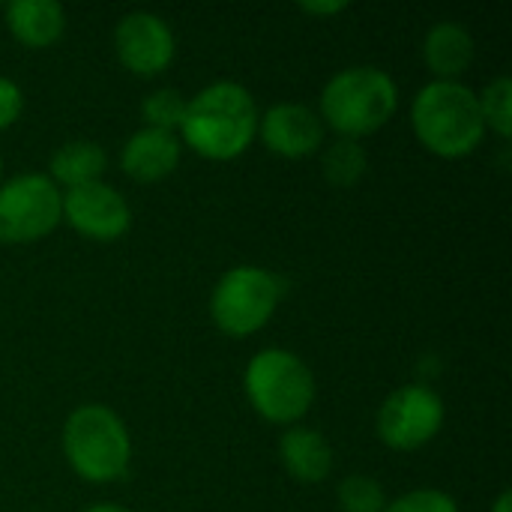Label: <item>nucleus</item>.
Here are the masks:
<instances>
[{"mask_svg": "<svg viewBox=\"0 0 512 512\" xmlns=\"http://www.w3.org/2000/svg\"><path fill=\"white\" fill-rule=\"evenodd\" d=\"M177 132L207 159H234L258 135V105L240 81H213L186 102Z\"/></svg>", "mask_w": 512, "mask_h": 512, "instance_id": "f257e3e1", "label": "nucleus"}, {"mask_svg": "<svg viewBox=\"0 0 512 512\" xmlns=\"http://www.w3.org/2000/svg\"><path fill=\"white\" fill-rule=\"evenodd\" d=\"M417 141L444 159H459L483 144L486 120L477 93L465 81H429L411 105Z\"/></svg>", "mask_w": 512, "mask_h": 512, "instance_id": "f03ea898", "label": "nucleus"}, {"mask_svg": "<svg viewBox=\"0 0 512 512\" xmlns=\"http://www.w3.org/2000/svg\"><path fill=\"white\" fill-rule=\"evenodd\" d=\"M399 105V87L390 72L378 66H348L336 72L321 90V120L339 138H363L378 132Z\"/></svg>", "mask_w": 512, "mask_h": 512, "instance_id": "7ed1b4c3", "label": "nucleus"}, {"mask_svg": "<svg viewBox=\"0 0 512 512\" xmlns=\"http://www.w3.org/2000/svg\"><path fill=\"white\" fill-rule=\"evenodd\" d=\"M63 453L69 468L87 483H117L132 462L129 429L105 405H81L63 423Z\"/></svg>", "mask_w": 512, "mask_h": 512, "instance_id": "20e7f679", "label": "nucleus"}, {"mask_svg": "<svg viewBox=\"0 0 512 512\" xmlns=\"http://www.w3.org/2000/svg\"><path fill=\"white\" fill-rule=\"evenodd\" d=\"M243 390L267 423L297 426L315 402V375L294 351L264 348L249 360Z\"/></svg>", "mask_w": 512, "mask_h": 512, "instance_id": "39448f33", "label": "nucleus"}, {"mask_svg": "<svg viewBox=\"0 0 512 512\" xmlns=\"http://www.w3.org/2000/svg\"><path fill=\"white\" fill-rule=\"evenodd\" d=\"M285 297V279L273 270L240 264L219 276L210 294L213 324L234 339L258 333Z\"/></svg>", "mask_w": 512, "mask_h": 512, "instance_id": "423d86ee", "label": "nucleus"}, {"mask_svg": "<svg viewBox=\"0 0 512 512\" xmlns=\"http://www.w3.org/2000/svg\"><path fill=\"white\" fill-rule=\"evenodd\" d=\"M63 219V192L48 174L30 171L0 183V243H33Z\"/></svg>", "mask_w": 512, "mask_h": 512, "instance_id": "0eeeda50", "label": "nucleus"}, {"mask_svg": "<svg viewBox=\"0 0 512 512\" xmlns=\"http://www.w3.org/2000/svg\"><path fill=\"white\" fill-rule=\"evenodd\" d=\"M444 426V399L426 384L393 390L378 408V438L399 453L420 450Z\"/></svg>", "mask_w": 512, "mask_h": 512, "instance_id": "6e6552de", "label": "nucleus"}, {"mask_svg": "<svg viewBox=\"0 0 512 512\" xmlns=\"http://www.w3.org/2000/svg\"><path fill=\"white\" fill-rule=\"evenodd\" d=\"M114 48H117L120 63L129 72H135L141 78H153L174 63L177 39H174L171 24L162 15L147 12V9H135L117 21Z\"/></svg>", "mask_w": 512, "mask_h": 512, "instance_id": "1a4fd4ad", "label": "nucleus"}, {"mask_svg": "<svg viewBox=\"0 0 512 512\" xmlns=\"http://www.w3.org/2000/svg\"><path fill=\"white\" fill-rule=\"evenodd\" d=\"M63 219L84 237L111 243L132 225L129 201L105 180L72 186L63 192Z\"/></svg>", "mask_w": 512, "mask_h": 512, "instance_id": "9d476101", "label": "nucleus"}, {"mask_svg": "<svg viewBox=\"0 0 512 512\" xmlns=\"http://www.w3.org/2000/svg\"><path fill=\"white\" fill-rule=\"evenodd\" d=\"M258 135L267 150L285 159H300L324 144V123L318 111L303 102H276L258 114Z\"/></svg>", "mask_w": 512, "mask_h": 512, "instance_id": "9b49d317", "label": "nucleus"}, {"mask_svg": "<svg viewBox=\"0 0 512 512\" xmlns=\"http://www.w3.org/2000/svg\"><path fill=\"white\" fill-rule=\"evenodd\" d=\"M180 162V138L177 132L141 126L120 147V168L126 177L138 183H156L168 177Z\"/></svg>", "mask_w": 512, "mask_h": 512, "instance_id": "f8f14e48", "label": "nucleus"}, {"mask_svg": "<svg viewBox=\"0 0 512 512\" xmlns=\"http://www.w3.org/2000/svg\"><path fill=\"white\" fill-rule=\"evenodd\" d=\"M279 456L291 480L303 486H315L333 471V447L330 441L309 426H288L279 438Z\"/></svg>", "mask_w": 512, "mask_h": 512, "instance_id": "ddd939ff", "label": "nucleus"}, {"mask_svg": "<svg viewBox=\"0 0 512 512\" xmlns=\"http://www.w3.org/2000/svg\"><path fill=\"white\" fill-rule=\"evenodd\" d=\"M426 66L441 81H459L474 60V36L459 21H438L423 39Z\"/></svg>", "mask_w": 512, "mask_h": 512, "instance_id": "4468645a", "label": "nucleus"}, {"mask_svg": "<svg viewBox=\"0 0 512 512\" xmlns=\"http://www.w3.org/2000/svg\"><path fill=\"white\" fill-rule=\"evenodd\" d=\"M12 36L30 48H48L66 30V9L57 0H15L6 6Z\"/></svg>", "mask_w": 512, "mask_h": 512, "instance_id": "2eb2a0df", "label": "nucleus"}, {"mask_svg": "<svg viewBox=\"0 0 512 512\" xmlns=\"http://www.w3.org/2000/svg\"><path fill=\"white\" fill-rule=\"evenodd\" d=\"M108 165V156L105 150L96 144V141H87V138H75V141H66L63 147H57L51 153V162H48V177L66 189L72 186H84V183H96L102 177Z\"/></svg>", "mask_w": 512, "mask_h": 512, "instance_id": "dca6fc26", "label": "nucleus"}, {"mask_svg": "<svg viewBox=\"0 0 512 512\" xmlns=\"http://www.w3.org/2000/svg\"><path fill=\"white\" fill-rule=\"evenodd\" d=\"M321 168H324V177L339 186V189H348L354 183H360V177L366 174L369 168V156L363 150L360 141L354 138H336L324 156H321Z\"/></svg>", "mask_w": 512, "mask_h": 512, "instance_id": "f3484780", "label": "nucleus"}, {"mask_svg": "<svg viewBox=\"0 0 512 512\" xmlns=\"http://www.w3.org/2000/svg\"><path fill=\"white\" fill-rule=\"evenodd\" d=\"M480 111L486 120V129H495L501 138L512 135V81L510 75H498L486 84L483 93H477Z\"/></svg>", "mask_w": 512, "mask_h": 512, "instance_id": "a211bd4d", "label": "nucleus"}, {"mask_svg": "<svg viewBox=\"0 0 512 512\" xmlns=\"http://www.w3.org/2000/svg\"><path fill=\"white\" fill-rule=\"evenodd\" d=\"M186 96L174 87H159L153 93L144 96L141 102V114L147 120V126L153 129H165V132H177L186 114Z\"/></svg>", "mask_w": 512, "mask_h": 512, "instance_id": "6ab92c4d", "label": "nucleus"}, {"mask_svg": "<svg viewBox=\"0 0 512 512\" xmlns=\"http://www.w3.org/2000/svg\"><path fill=\"white\" fill-rule=\"evenodd\" d=\"M339 498V510L342 512H384L387 507V492L378 480L354 474L345 477L336 489Z\"/></svg>", "mask_w": 512, "mask_h": 512, "instance_id": "aec40b11", "label": "nucleus"}, {"mask_svg": "<svg viewBox=\"0 0 512 512\" xmlns=\"http://www.w3.org/2000/svg\"><path fill=\"white\" fill-rule=\"evenodd\" d=\"M384 512H459V504L441 489H414L399 495L396 501H387Z\"/></svg>", "mask_w": 512, "mask_h": 512, "instance_id": "412c9836", "label": "nucleus"}, {"mask_svg": "<svg viewBox=\"0 0 512 512\" xmlns=\"http://www.w3.org/2000/svg\"><path fill=\"white\" fill-rule=\"evenodd\" d=\"M21 108H24V93H21V87H18L12 78H3V75H0V129L12 126V123L21 117Z\"/></svg>", "mask_w": 512, "mask_h": 512, "instance_id": "4be33fe9", "label": "nucleus"}, {"mask_svg": "<svg viewBox=\"0 0 512 512\" xmlns=\"http://www.w3.org/2000/svg\"><path fill=\"white\" fill-rule=\"evenodd\" d=\"M345 6H348L345 0H321V3L306 0V3H300V9L303 12H312V15H333V12H342Z\"/></svg>", "mask_w": 512, "mask_h": 512, "instance_id": "5701e85b", "label": "nucleus"}, {"mask_svg": "<svg viewBox=\"0 0 512 512\" xmlns=\"http://www.w3.org/2000/svg\"><path fill=\"white\" fill-rule=\"evenodd\" d=\"M492 512H512V495H510V492H501V495H498V501H495Z\"/></svg>", "mask_w": 512, "mask_h": 512, "instance_id": "b1692460", "label": "nucleus"}, {"mask_svg": "<svg viewBox=\"0 0 512 512\" xmlns=\"http://www.w3.org/2000/svg\"><path fill=\"white\" fill-rule=\"evenodd\" d=\"M84 512H129V510H123V507H117V504H93L90 510H84Z\"/></svg>", "mask_w": 512, "mask_h": 512, "instance_id": "393cba45", "label": "nucleus"}, {"mask_svg": "<svg viewBox=\"0 0 512 512\" xmlns=\"http://www.w3.org/2000/svg\"><path fill=\"white\" fill-rule=\"evenodd\" d=\"M0 168H3V159H0Z\"/></svg>", "mask_w": 512, "mask_h": 512, "instance_id": "a878e982", "label": "nucleus"}]
</instances>
